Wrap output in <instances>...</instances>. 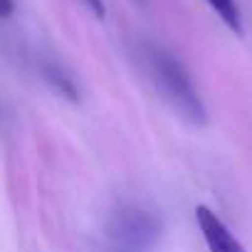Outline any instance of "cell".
Instances as JSON below:
<instances>
[{
  "instance_id": "obj_1",
  "label": "cell",
  "mask_w": 252,
  "mask_h": 252,
  "mask_svg": "<svg viewBox=\"0 0 252 252\" xmlns=\"http://www.w3.org/2000/svg\"><path fill=\"white\" fill-rule=\"evenodd\" d=\"M151 67H154L156 79L161 82V89L173 101V106L193 124H203L205 106H203L190 77L186 74V69L166 52H151Z\"/></svg>"
},
{
  "instance_id": "obj_2",
  "label": "cell",
  "mask_w": 252,
  "mask_h": 252,
  "mask_svg": "<svg viewBox=\"0 0 252 252\" xmlns=\"http://www.w3.org/2000/svg\"><path fill=\"white\" fill-rule=\"evenodd\" d=\"M109 235L119 250L141 252L158 237V220L141 208H126L114 215Z\"/></svg>"
},
{
  "instance_id": "obj_3",
  "label": "cell",
  "mask_w": 252,
  "mask_h": 252,
  "mask_svg": "<svg viewBox=\"0 0 252 252\" xmlns=\"http://www.w3.org/2000/svg\"><path fill=\"white\" fill-rule=\"evenodd\" d=\"M195 220H198L200 235H203V240L208 245V252H247L242 247V242L232 235V230L208 205H198L195 208Z\"/></svg>"
},
{
  "instance_id": "obj_4",
  "label": "cell",
  "mask_w": 252,
  "mask_h": 252,
  "mask_svg": "<svg viewBox=\"0 0 252 252\" xmlns=\"http://www.w3.org/2000/svg\"><path fill=\"white\" fill-rule=\"evenodd\" d=\"M205 3L218 13V18L232 30V32H242V15H240V8L235 0H205Z\"/></svg>"
},
{
  "instance_id": "obj_5",
  "label": "cell",
  "mask_w": 252,
  "mask_h": 252,
  "mask_svg": "<svg viewBox=\"0 0 252 252\" xmlns=\"http://www.w3.org/2000/svg\"><path fill=\"white\" fill-rule=\"evenodd\" d=\"M13 13V0H0V18H8Z\"/></svg>"
}]
</instances>
